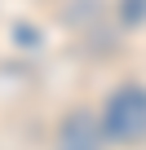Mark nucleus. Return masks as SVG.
Segmentation results:
<instances>
[{"label": "nucleus", "mask_w": 146, "mask_h": 150, "mask_svg": "<svg viewBox=\"0 0 146 150\" xmlns=\"http://www.w3.org/2000/svg\"><path fill=\"white\" fill-rule=\"evenodd\" d=\"M58 150H106L102 124H98L89 110H71V115L58 124Z\"/></svg>", "instance_id": "2"}, {"label": "nucleus", "mask_w": 146, "mask_h": 150, "mask_svg": "<svg viewBox=\"0 0 146 150\" xmlns=\"http://www.w3.org/2000/svg\"><path fill=\"white\" fill-rule=\"evenodd\" d=\"M102 137L111 141H137L146 137V88L120 84L102 106Z\"/></svg>", "instance_id": "1"}, {"label": "nucleus", "mask_w": 146, "mask_h": 150, "mask_svg": "<svg viewBox=\"0 0 146 150\" xmlns=\"http://www.w3.org/2000/svg\"><path fill=\"white\" fill-rule=\"evenodd\" d=\"M146 18V0H124V22H142Z\"/></svg>", "instance_id": "3"}]
</instances>
